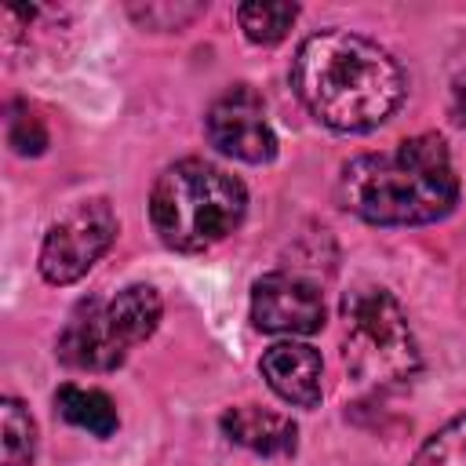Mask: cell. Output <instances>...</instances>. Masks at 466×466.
<instances>
[{
  "label": "cell",
  "instance_id": "1",
  "mask_svg": "<svg viewBox=\"0 0 466 466\" xmlns=\"http://www.w3.org/2000/svg\"><path fill=\"white\" fill-rule=\"evenodd\" d=\"M291 84L324 127L346 135L390 120L408 91L400 62L350 29H320L306 36L291 62Z\"/></svg>",
  "mask_w": 466,
  "mask_h": 466
},
{
  "label": "cell",
  "instance_id": "2",
  "mask_svg": "<svg viewBox=\"0 0 466 466\" xmlns=\"http://www.w3.org/2000/svg\"><path fill=\"white\" fill-rule=\"evenodd\" d=\"M459 200V178L441 135L404 138L397 149L364 153L339 175V204L371 226H422Z\"/></svg>",
  "mask_w": 466,
  "mask_h": 466
},
{
  "label": "cell",
  "instance_id": "3",
  "mask_svg": "<svg viewBox=\"0 0 466 466\" xmlns=\"http://www.w3.org/2000/svg\"><path fill=\"white\" fill-rule=\"evenodd\" d=\"M248 211V189L237 175L208 160H178L160 171L149 193V222L171 251H208L226 240Z\"/></svg>",
  "mask_w": 466,
  "mask_h": 466
},
{
  "label": "cell",
  "instance_id": "4",
  "mask_svg": "<svg viewBox=\"0 0 466 466\" xmlns=\"http://www.w3.org/2000/svg\"><path fill=\"white\" fill-rule=\"evenodd\" d=\"M342 360L368 390H393L419 371V346L408 313L382 284H357L342 295Z\"/></svg>",
  "mask_w": 466,
  "mask_h": 466
},
{
  "label": "cell",
  "instance_id": "5",
  "mask_svg": "<svg viewBox=\"0 0 466 466\" xmlns=\"http://www.w3.org/2000/svg\"><path fill=\"white\" fill-rule=\"evenodd\" d=\"M116 215L106 197H87L66 208L44 233L40 244V277L47 284H76L113 244Z\"/></svg>",
  "mask_w": 466,
  "mask_h": 466
},
{
  "label": "cell",
  "instance_id": "6",
  "mask_svg": "<svg viewBox=\"0 0 466 466\" xmlns=\"http://www.w3.org/2000/svg\"><path fill=\"white\" fill-rule=\"evenodd\" d=\"M208 138L218 153L244 164H269L277 157V135L266 120V106L251 87H229L208 109Z\"/></svg>",
  "mask_w": 466,
  "mask_h": 466
},
{
  "label": "cell",
  "instance_id": "7",
  "mask_svg": "<svg viewBox=\"0 0 466 466\" xmlns=\"http://www.w3.org/2000/svg\"><path fill=\"white\" fill-rule=\"evenodd\" d=\"M251 320L273 335H313L324 324V299L299 273H266L251 284Z\"/></svg>",
  "mask_w": 466,
  "mask_h": 466
},
{
  "label": "cell",
  "instance_id": "8",
  "mask_svg": "<svg viewBox=\"0 0 466 466\" xmlns=\"http://www.w3.org/2000/svg\"><path fill=\"white\" fill-rule=\"evenodd\" d=\"M55 353H58L62 364L84 368V371H113L116 364H124V353H120V346L109 335L106 309L95 299H84L69 313V320H66V328L58 335V350Z\"/></svg>",
  "mask_w": 466,
  "mask_h": 466
},
{
  "label": "cell",
  "instance_id": "9",
  "mask_svg": "<svg viewBox=\"0 0 466 466\" xmlns=\"http://www.w3.org/2000/svg\"><path fill=\"white\" fill-rule=\"evenodd\" d=\"M262 379L269 382V390L295 404V408H317L320 404V353L306 342H277L262 353L258 360Z\"/></svg>",
  "mask_w": 466,
  "mask_h": 466
},
{
  "label": "cell",
  "instance_id": "10",
  "mask_svg": "<svg viewBox=\"0 0 466 466\" xmlns=\"http://www.w3.org/2000/svg\"><path fill=\"white\" fill-rule=\"evenodd\" d=\"M222 433L255 451V455H266V459H284V455H295V444H299V426L280 415V411H266L258 404H240V408H229L222 415Z\"/></svg>",
  "mask_w": 466,
  "mask_h": 466
},
{
  "label": "cell",
  "instance_id": "11",
  "mask_svg": "<svg viewBox=\"0 0 466 466\" xmlns=\"http://www.w3.org/2000/svg\"><path fill=\"white\" fill-rule=\"evenodd\" d=\"M106 309V324H109V335L113 342L120 346V353L127 357L131 346L146 342L157 324H160V313H164V302L157 295V288L149 284H131L124 291H116L109 302H102Z\"/></svg>",
  "mask_w": 466,
  "mask_h": 466
},
{
  "label": "cell",
  "instance_id": "12",
  "mask_svg": "<svg viewBox=\"0 0 466 466\" xmlns=\"http://www.w3.org/2000/svg\"><path fill=\"white\" fill-rule=\"evenodd\" d=\"M55 411L69 426L87 430L91 437H113L120 426V415L102 390H87V386H73V382L55 390Z\"/></svg>",
  "mask_w": 466,
  "mask_h": 466
},
{
  "label": "cell",
  "instance_id": "13",
  "mask_svg": "<svg viewBox=\"0 0 466 466\" xmlns=\"http://www.w3.org/2000/svg\"><path fill=\"white\" fill-rule=\"evenodd\" d=\"M299 18V7L295 4H262V0H251V4H240L237 7V22L244 29V36L251 44H280L288 36V29L295 25Z\"/></svg>",
  "mask_w": 466,
  "mask_h": 466
},
{
  "label": "cell",
  "instance_id": "14",
  "mask_svg": "<svg viewBox=\"0 0 466 466\" xmlns=\"http://www.w3.org/2000/svg\"><path fill=\"white\" fill-rule=\"evenodd\" d=\"M0 430H4V466H29L36 451V426L33 415L15 397L0 404Z\"/></svg>",
  "mask_w": 466,
  "mask_h": 466
},
{
  "label": "cell",
  "instance_id": "15",
  "mask_svg": "<svg viewBox=\"0 0 466 466\" xmlns=\"http://www.w3.org/2000/svg\"><path fill=\"white\" fill-rule=\"evenodd\" d=\"M411 466H466V411L444 422L415 455Z\"/></svg>",
  "mask_w": 466,
  "mask_h": 466
},
{
  "label": "cell",
  "instance_id": "16",
  "mask_svg": "<svg viewBox=\"0 0 466 466\" xmlns=\"http://www.w3.org/2000/svg\"><path fill=\"white\" fill-rule=\"evenodd\" d=\"M7 142L15 146V153L36 157L47 146V127H44V120L36 113H29L25 106H15L11 109V120H7Z\"/></svg>",
  "mask_w": 466,
  "mask_h": 466
}]
</instances>
